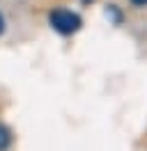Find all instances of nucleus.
I'll return each instance as SVG.
<instances>
[{"mask_svg": "<svg viewBox=\"0 0 147 151\" xmlns=\"http://www.w3.org/2000/svg\"><path fill=\"white\" fill-rule=\"evenodd\" d=\"M12 147V131L5 124H0V151H7Z\"/></svg>", "mask_w": 147, "mask_h": 151, "instance_id": "f03ea898", "label": "nucleus"}, {"mask_svg": "<svg viewBox=\"0 0 147 151\" xmlns=\"http://www.w3.org/2000/svg\"><path fill=\"white\" fill-rule=\"evenodd\" d=\"M131 5H136V7H145L147 0H131Z\"/></svg>", "mask_w": 147, "mask_h": 151, "instance_id": "7ed1b4c3", "label": "nucleus"}, {"mask_svg": "<svg viewBox=\"0 0 147 151\" xmlns=\"http://www.w3.org/2000/svg\"><path fill=\"white\" fill-rule=\"evenodd\" d=\"M2 32H5V16L0 14V35H2Z\"/></svg>", "mask_w": 147, "mask_h": 151, "instance_id": "20e7f679", "label": "nucleus"}, {"mask_svg": "<svg viewBox=\"0 0 147 151\" xmlns=\"http://www.w3.org/2000/svg\"><path fill=\"white\" fill-rule=\"evenodd\" d=\"M48 23H51V28L57 32V35H74V32H78L83 25V19L71 9H55L51 12V16H48Z\"/></svg>", "mask_w": 147, "mask_h": 151, "instance_id": "f257e3e1", "label": "nucleus"}, {"mask_svg": "<svg viewBox=\"0 0 147 151\" xmlns=\"http://www.w3.org/2000/svg\"><path fill=\"white\" fill-rule=\"evenodd\" d=\"M83 2H90V0H83Z\"/></svg>", "mask_w": 147, "mask_h": 151, "instance_id": "39448f33", "label": "nucleus"}]
</instances>
